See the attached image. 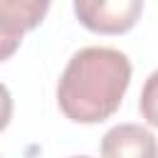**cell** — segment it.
I'll return each mask as SVG.
<instances>
[{
	"instance_id": "1",
	"label": "cell",
	"mask_w": 158,
	"mask_h": 158,
	"mask_svg": "<svg viewBox=\"0 0 158 158\" xmlns=\"http://www.w3.org/2000/svg\"><path fill=\"white\" fill-rule=\"evenodd\" d=\"M131 84V62L114 47H84L67 62L57 104L74 123H101L114 116Z\"/></svg>"
},
{
	"instance_id": "4",
	"label": "cell",
	"mask_w": 158,
	"mask_h": 158,
	"mask_svg": "<svg viewBox=\"0 0 158 158\" xmlns=\"http://www.w3.org/2000/svg\"><path fill=\"white\" fill-rule=\"evenodd\" d=\"M101 158H158V141L138 123H118L104 133Z\"/></svg>"
},
{
	"instance_id": "6",
	"label": "cell",
	"mask_w": 158,
	"mask_h": 158,
	"mask_svg": "<svg viewBox=\"0 0 158 158\" xmlns=\"http://www.w3.org/2000/svg\"><path fill=\"white\" fill-rule=\"evenodd\" d=\"M10 118H12V96H10L7 86L0 84V131L7 128Z\"/></svg>"
},
{
	"instance_id": "2",
	"label": "cell",
	"mask_w": 158,
	"mask_h": 158,
	"mask_svg": "<svg viewBox=\"0 0 158 158\" xmlns=\"http://www.w3.org/2000/svg\"><path fill=\"white\" fill-rule=\"evenodd\" d=\"M143 0H74L77 20L96 35H123L136 27Z\"/></svg>"
},
{
	"instance_id": "3",
	"label": "cell",
	"mask_w": 158,
	"mask_h": 158,
	"mask_svg": "<svg viewBox=\"0 0 158 158\" xmlns=\"http://www.w3.org/2000/svg\"><path fill=\"white\" fill-rule=\"evenodd\" d=\"M49 2L52 0H0V62L10 59L22 35L44 20Z\"/></svg>"
},
{
	"instance_id": "5",
	"label": "cell",
	"mask_w": 158,
	"mask_h": 158,
	"mask_svg": "<svg viewBox=\"0 0 158 158\" xmlns=\"http://www.w3.org/2000/svg\"><path fill=\"white\" fill-rule=\"evenodd\" d=\"M141 116L158 128V69L146 79L141 89Z\"/></svg>"
},
{
	"instance_id": "7",
	"label": "cell",
	"mask_w": 158,
	"mask_h": 158,
	"mask_svg": "<svg viewBox=\"0 0 158 158\" xmlns=\"http://www.w3.org/2000/svg\"><path fill=\"white\" fill-rule=\"evenodd\" d=\"M69 158H91V156H69Z\"/></svg>"
}]
</instances>
